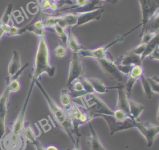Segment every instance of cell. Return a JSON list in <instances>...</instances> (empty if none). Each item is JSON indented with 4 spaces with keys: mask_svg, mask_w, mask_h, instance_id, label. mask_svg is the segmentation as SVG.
<instances>
[{
    "mask_svg": "<svg viewBox=\"0 0 159 150\" xmlns=\"http://www.w3.org/2000/svg\"><path fill=\"white\" fill-rule=\"evenodd\" d=\"M55 73L56 68L50 63V48L45 35L40 36L35 55L33 72L29 90H33L35 82L43 74L45 73L49 77H53L55 75Z\"/></svg>",
    "mask_w": 159,
    "mask_h": 150,
    "instance_id": "1",
    "label": "cell"
},
{
    "mask_svg": "<svg viewBox=\"0 0 159 150\" xmlns=\"http://www.w3.org/2000/svg\"><path fill=\"white\" fill-rule=\"evenodd\" d=\"M35 84L37 86L42 94L43 95L47 103L48 104V108L55 119L56 122L63 128L68 137L71 139V141L75 144L76 139L74 137V132L73 126L71 120L63 108L60 107L54 100L48 95V94L44 89L42 84L37 80L35 82Z\"/></svg>",
    "mask_w": 159,
    "mask_h": 150,
    "instance_id": "2",
    "label": "cell"
},
{
    "mask_svg": "<svg viewBox=\"0 0 159 150\" xmlns=\"http://www.w3.org/2000/svg\"><path fill=\"white\" fill-rule=\"evenodd\" d=\"M63 108L66 112L71 120L74 133L77 137L80 138L81 136L79 131L80 126L91 122L94 118L93 115L84 107L78 105L73 102L70 105Z\"/></svg>",
    "mask_w": 159,
    "mask_h": 150,
    "instance_id": "3",
    "label": "cell"
},
{
    "mask_svg": "<svg viewBox=\"0 0 159 150\" xmlns=\"http://www.w3.org/2000/svg\"><path fill=\"white\" fill-rule=\"evenodd\" d=\"M82 98L84 107L93 115V117L97 114L113 115L114 110L101 98L94 93L88 94Z\"/></svg>",
    "mask_w": 159,
    "mask_h": 150,
    "instance_id": "4",
    "label": "cell"
},
{
    "mask_svg": "<svg viewBox=\"0 0 159 150\" xmlns=\"http://www.w3.org/2000/svg\"><path fill=\"white\" fill-rule=\"evenodd\" d=\"M141 25L139 24L138 26L134 27V29H132V30H130V31L127 32V33H125V34L121 35V36H118L117 37V38H116L112 42H110L109 43H108L107 45H105L103 46H101L95 48H93V49H88V48H84L83 49H82L79 55L80 56L82 57H84V58H92L94 60H98V59H101V58H104L108 56L107 55V50L108 49L113 46L115 43L120 42L123 40V38L127 35H129L130 33L132 32L134 30H135L136 28H138L139 27H140Z\"/></svg>",
    "mask_w": 159,
    "mask_h": 150,
    "instance_id": "5",
    "label": "cell"
},
{
    "mask_svg": "<svg viewBox=\"0 0 159 150\" xmlns=\"http://www.w3.org/2000/svg\"><path fill=\"white\" fill-rule=\"evenodd\" d=\"M94 117L102 118L106 121L108 125L109 134L111 136L118 131L135 128L136 120L131 118H129L125 120H121L117 119L113 115L104 114H97L94 116Z\"/></svg>",
    "mask_w": 159,
    "mask_h": 150,
    "instance_id": "6",
    "label": "cell"
},
{
    "mask_svg": "<svg viewBox=\"0 0 159 150\" xmlns=\"http://www.w3.org/2000/svg\"><path fill=\"white\" fill-rule=\"evenodd\" d=\"M27 139L22 133H16L11 131L5 135L0 141V148L2 150H24Z\"/></svg>",
    "mask_w": 159,
    "mask_h": 150,
    "instance_id": "7",
    "label": "cell"
},
{
    "mask_svg": "<svg viewBox=\"0 0 159 150\" xmlns=\"http://www.w3.org/2000/svg\"><path fill=\"white\" fill-rule=\"evenodd\" d=\"M103 73L111 80L121 81L123 74L119 71L117 63L110 57L96 60Z\"/></svg>",
    "mask_w": 159,
    "mask_h": 150,
    "instance_id": "8",
    "label": "cell"
},
{
    "mask_svg": "<svg viewBox=\"0 0 159 150\" xmlns=\"http://www.w3.org/2000/svg\"><path fill=\"white\" fill-rule=\"evenodd\" d=\"M135 128H137L147 141V147L151 148L157 136L159 134V125L150 121L136 120Z\"/></svg>",
    "mask_w": 159,
    "mask_h": 150,
    "instance_id": "9",
    "label": "cell"
},
{
    "mask_svg": "<svg viewBox=\"0 0 159 150\" xmlns=\"http://www.w3.org/2000/svg\"><path fill=\"white\" fill-rule=\"evenodd\" d=\"M84 68L81 56L79 53L72 52L69 63L66 87H68L74 81L84 76Z\"/></svg>",
    "mask_w": 159,
    "mask_h": 150,
    "instance_id": "10",
    "label": "cell"
},
{
    "mask_svg": "<svg viewBox=\"0 0 159 150\" xmlns=\"http://www.w3.org/2000/svg\"><path fill=\"white\" fill-rule=\"evenodd\" d=\"M117 67L122 74L127 75L132 68L136 65H142L141 56L134 53L132 50H129L119 58Z\"/></svg>",
    "mask_w": 159,
    "mask_h": 150,
    "instance_id": "11",
    "label": "cell"
},
{
    "mask_svg": "<svg viewBox=\"0 0 159 150\" xmlns=\"http://www.w3.org/2000/svg\"><path fill=\"white\" fill-rule=\"evenodd\" d=\"M141 13V27H145L150 17L159 9V0H139Z\"/></svg>",
    "mask_w": 159,
    "mask_h": 150,
    "instance_id": "12",
    "label": "cell"
},
{
    "mask_svg": "<svg viewBox=\"0 0 159 150\" xmlns=\"http://www.w3.org/2000/svg\"><path fill=\"white\" fill-rule=\"evenodd\" d=\"M143 74L144 69L142 65H136L132 68L129 73L127 74V79L125 86V89L129 98H130L131 97L134 86Z\"/></svg>",
    "mask_w": 159,
    "mask_h": 150,
    "instance_id": "13",
    "label": "cell"
},
{
    "mask_svg": "<svg viewBox=\"0 0 159 150\" xmlns=\"http://www.w3.org/2000/svg\"><path fill=\"white\" fill-rule=\"evenodd\" d=\"M32 92V90H29L27 94V97L24 102V104L20 110V112H19L17 118L16 119V120L12 125L11 131H12L14 133H20L23 130V128H24V125H25L24 120H25V113H26V111L27 109L28 104L29 102V100H30Z\"/></svg>",
    "mask_w": 159,
    "mask_h": 150,
    "instance_id": "14",
    "label": "cell"
},
{
    "mask_svg": "<svg viewBox=\"0 0 159 150\" xmlns=\"http://www.w3.org/2000/svg\"><path fill=\"white\" fill-rule=\"evenodd\" d=\"M117 89V102L116 109L122 110L125 112L130 118V107H129V99L127 95L125 86L122 84H118L116 86Z\"/></svg>",
    "mask_w": 159,
    "mask_h": 150,
    "instance_id": "15",
    "label": "cell"
},
{
    "mask_svg": "<svg viewBox=\"0 0 159 150\" xmlns=\"http://www.w3.org/2000/svg\"><path fill=\"white\" fill-rule=\"evenodd\" d=\"M90 131L87 136V143L90 150H107L102 144L99 136L93 127L91 122L89 123Z\"/></svg>",
    "mask_w": 159,
    "mask_h": 150,
    "instance_id": "16",
    "label": "cell"
},
{
    "mask_svg": "<svg viewBox=\"0 0 159 150\" xmlns=\"http://www.w3.org/2000/svg\"><path fill=\"white\" fill-rule=\"evenodd\" d=\"M22 133L26 139L29 141L35 147L36 150H46L40 141L37 138L34 130L29 122H26L25 123Z\"/></svg>",
    "mask_w": 159,
    "mask_h": 150,
    "instance_id": "17",
    "label": "cell"
},
{
    "mask_svg": "<svg viewBox=\"0 0 159 150\" xmlns=\"http://www.w3.org/2000/svg\"><path fill=\"white\" fill-rule=\"evenodd\" d=\"M21 68L22 66L20 54L17 50H14L12 51V56L8 64V77L11 78L17 74V73L20 69Z\"/></svg>",
    "mask_w": 159,
    "mask_h": 150,
    "instance_id": "18",
    "label": "cell"
},
{
    "mask_svg": "<svg viewBox=\"0 0 159 150\" xmlns=\"http://www.w3.org/2000/svg\"><path fill=\"white\" fill-rule=\"evenodd\" d=\"M66 47L69 48L73 53H78L84 48L80 43L78 38L73 33L71 29H68V37L66 42Z\"/></svg>",
    "mask_w": 159,
    "mask_h": 150,
    "instance_id": "19",
    "label": "cell"
},
{
    "mask_svg": "<svg viewBox=\"0 0 159 150\" xmlns=\"http://www.w3.org/2000/svg\"><path fill=\"white\" fill-rule=\"evenodd\" d=\"M157 31H159V9L157 11L148 19L145 27L142 29L141 33L145 32Z\"/></svg>",
    "mask_w": 159,
    "mask_h": 150,
    "instance_id": "20",
    "label": "cell"
},
{
    "mask_svg": "<svg viewBox=\"0 0 159 150\" xmlns=\"http://www.w3.org/2000/svg\"><path fill=\"white\" fill-rule=\"evenodd\" d=\"M88 77L93 87L94 91L98 94H103L107 92L108 89H113V88L116 89V86L113 87H107L105 84V83L103 82V81L98 77Z\"/></svg>",
    "mask_w": 159,
    "mask_h": 150,
    "instance_id": "21",
    "label": "cell"
},
{
    "mask_svg": "<svg viewBox=\"0 0 159 150\" xmlns=\"http://www.w3.org/2000/svg\"><path fill=\"white\" fill-rule=\"evenodd\" d=\"M158 45H159V31H157L155 32L152 38L147 44L145 50L141 56L142 61L149 57Z\"/></svg>",
    "mask_w": 159,
    "mask_h": 150,
    "instance_id": "22",
    "label": "cell"
},
{
    "mask_svg": "<svg viewBox=\"0 0 159 150\" xmlns=\"http://www.w3.org/2000/svg\"><path fill=\"white\" fill-rule=\"evenodd\" d=\"M129 107L131 118L134 120H138L142 112L145 109V107L140 102L129 99Z\"/></svg>",
    "mask_w": 159,
    "mask_h": 150,
    "instance_id": "23",
    "label": "cell"
},
{
    "mask_svg": "<svg viewBox=\"0 0 159 150\" xmlns=\"http://www.w3.org/2000/svg\"><path fill=\"white\" fill-rule=\"evenodd\" d=\"M10 92L8 86H6L0 95V118L6 117L7 113V102Z\"/></svg>",
    "mask_w": 159,
    "mask_h": 150,
    "instance_id": "24",
    "label": "cell"
},
{
    "mask_svg": "<svg viewBox=\"0 0 159 150\" xmlns=\"http://www.w3.org/2000/svg\"><path fill=\"white\" fill-rule=\"evenodd\" d=\"M71 99L72 98L68 87L63 88L61 89L60 99L61 104L63 106V108H65L70 105V104L72 102Z\"/></svg>",
    "mask_w": 159,
    "mask_h": 150,
    "instance_id": "25",
    "label": "cell"
},
{
    "mask_svg": "<svg viewBox=\"0 0 159 150\" xmlns=\"http://www.w3.org/2000/svg\"><path fill=\"white\" fill-rule=\"evenodd\" d=\"M140 82H141V85H142V87L143 91V93L145 95V97L148 99H150L152 97V91L151 90V87L149 84V82L147 79V77H146L145 76V74H143L140 78Z\"/></svg>",
    "mask_w": 159,
    "mask_h": 150,
    "instance_id": "26",
    "label": "cell"
},
{
    "mask_svg": "<svg viewBox=\"0 0 159 150\" xmlns=\"http://www.w3.org/2000/svg\"><path fill=\"white\" fill-rule=\"evenodd\" d=\"M53 29H54L57 35L60 37L61 41L63 43H66L68 37V29H65L58 24L55 25L53 27Z\"/></svg>",
    "mask_w": 159,
    "mask_h": 150,
    "instance_id": "27",
    "label": "cell"
},
{
    "mask_svg": "<svg viewBox=\"0 0 159 150\" xmlns=\"http://www.w3.org/2000/svg\"><path fill=\"white\" fill-rule=\"evenodd\" d=\"M54 55L57 58H63L65 57L68 53V48L63 44H58L53 50Z\"/></svg>",
    "mask_w": 159,
    "mask_h": 150,
    "instance_id": "28",
    "label": "cell"
},
{
    "mask_svg": "<svg viewBox=\"0 0 159 150\" xmlns=\"http://www.w3.org/2000/svg\"><path fill=\"white\" fill-rule=\"evenodd\" d=\"M10 92H17L20 88V82L19 79H8L7 78V85Z\"/></svg>",
    "mask_w": 159,
    "mask_h": 150,
    "instance_id": "29",
    "label": "cell"
},
{
    "mask_svg": "<svg viewBox=\"0 0 159 150\" xmlns=\"http://www.w3.org/2000/svg\"><path fill=\"white\" fill-rule=\"evenodd\" d=\"M12 6L13 5L12 4H9L6 11L4 12L3 15L1 17L0 22L4 25H9V22H10V15L11 12L12 10Z\"/></svg>",
    "mask_w": 159,
    "mask_h": 150,
    "instance_id": "30",
    "label": "cell"
},
{
    "mask_svg": "<svg viewBox=\"0 0 159 150\" xmlns=\"http://www.w3.org/2000/svg\"><path fill=\"white\" fill-rule=\"evenodd\" d=\"M78 79L80 80V81L83 84V85L84 87V89H85L86 92H87V94H91V93H94V92L93 87L89 80L88 79V77L83 76L80 77Z\"/></svg>",
    "mask_w": 159,
    "mask_h": 150,
    "instance_id": "31",
    "label": "cell"
},
{
    "mask_svg": "<svg viewBox=\"0 0 159 150\" xmlns=\"http://www.w3.org/2000/svg\"><path fill=\"white\" fill-rule=\"evenodd\" d=\"M152 92L159 94V82L154 79L152 77H147Z\"/></svg>",
    "mask_w": 159,
    "mask_h": 150,
    "instance_id": "32",
    "label": "cell"
},
{
    "mask_svg": "<svg viewBox=\"0 0 159 150\" xmlns=\"http://www.w3.org/2000/svg\"><path fill=\"white\" fill-rule=\"evenodd\" d=\"M113 116L117 119L121 120H125L129 118H130L125 112L119 109H116L114 110Z\"/></svg>",
    "mask_w": 159,
    "mask_h": 150,
    "instance_id": "33",
    "label": "cell"
},
{
    "mask_svg": "<svg viewBox=\"0 0 159 150\" xmlns=\"http://www.w3.org/2000/svg\"><path fill=\"white\" fill-rule=\"evenodd\" d=\"M146 46H147V44L140 42L138 45H137L135 47L132 48L131 50H132V51L134 53L142 56V55H143V53H144V51L145 50Z\"/></svg>",
    "mask_w": 159,
    "mask_h": 150,
    "instance_id": "34",
    "label": "cell"
},
{
    "mask_svg": "<svg viewBox=\"0 0 159 150\" xmlns=\"http://www.w3.org/2000/svg\"><path fill=\"white\" fill-rule=\"evenodd\" d=\"M149 57H150L152 60L159 61V45L156 48V49L153 51Z\"/></svg>",
    "mask_w": 159,
    "mask_h": 150,
    "instance_id": "35",
    "label": "cell"
},
{
    "mask_svg": "<svg viewBox=\"0 0 159 150\" xmlns=\"http://www.w3.org/2000/svg\"><path fill=\"white\" fill-rule=\"evenodd\" d=\"M75 144V146L72 150H81V146H80V141L79 137H77L76 139V143Z\"/></svg>",
    "mask_w": 159,
    "mask_h": 150,
    "instance_id": "36",
    "label": "cell"
},
{
    "mask_svg": "<svg viewBox=\"0 0 159 150\" xmlns=\"http://www.w3.org/2000/svg\"><path fill=\"white\" fill-rule=\"evenodd\" d=\"M46 150H58V148L54 146H49L45 148Z\"/></svg>",
    "mask_w": 159,
    "mask_h": 150,
    "instance_id": "37",
    "label": "cell"
},
{
    "mask_svg": "<svg viewBox=\"0 0 159 150\" xmlns=\"http://www.w3.org/2000/svg\"><path fill=\"white\" fill-rule=\"evenodd\" d=\"M157 119L158 121L159 122V99H158V108H157Z\"/></svg>",
    "mask_w": 159,
    "mask_h": 150,
    "instance_id": "38",
    "label": "cell"
},
{
    "mask_svg": "<svg viewBox=\"0 0 159 150\" xmlns=\"http://www.w3.org/2000/svg\"><path fill=\"white\" fill-rule=\"evenodd\" d=\"M120 0H111V2L112 4H117L118 2H119Z\"/></svg>",
    "mask_w": 159,
    "mask_h": 150,
    "instance_id": "39",
    "label": "cell"
},
{
    "mask_svg": "<svg viewBox=\"0 0 159 150\" xmlns=\"http://www.w3.org/2000/svg\"><path fill=\"white\" fill-rule=\"evenodd\" d=\"M152 77H153L154 79H155L156 81H157L159 82V76H152Z\"/></svg>",
    "mask_w": 159,
    "mask_h": 150,
    "instance_id": "40",
    "label": "cell"
},
{
    "mask_svg": "<svg viewBox=\"0 0 159 150\" xmlns=\"http://www.w3.org/2000/svg\"><path fill=\"white\" fill-rule=\"evenodd\" d=\"M99 1H106V0H99Z\"/></svg>",
    "mask_w": 159,
    "mask_h": 150,
    "instance_id": "41",
    "label": "cell"
},
{
    "mask_svg": "<svg viewBox=\"0 0 159 150\" xmlns=\"http://www.w3.org/2000/svg\"><path fill=\"white\" fill-rule=\"evenodd\" d=\"M0 150H2V149L0 148Z\"/></svg>",
    "mask_w": 159,
    "mask_h": 150,
    "instance_id": "42",
    "label": "cell"
},
{
    "mask_svg": "<svg viewBox=\"0 0 159 150\" xmlns=\"http://www.w3.org/2000/svg\"><path fill=\"white\" fill-rule=\"evenodd\" d=\"M66 150H70V149H66Z\"/></svg>",
    "mask_w": 159,
    "mask_h": 150,
    "instance_id": "43",
    "label": "cell"
}]
</instances>
